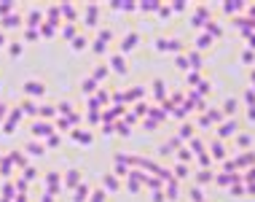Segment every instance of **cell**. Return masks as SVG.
Instances as JSON below:
<instances>
[{
  "label": "cell",
  "instance_id": "6da1fadb",
  "mask_svg": "<svg viewBox=\"0 0 255 202\" xmlns=\"http://www.w3.org/2000/svg\"><path fill=\"white\" fill-rule=\"evenodd\" d=\"M0 43H3V35H0Z\"/></svg>",
  "mask_w": 255,
  "mask_h": 202
}]
</instances>
